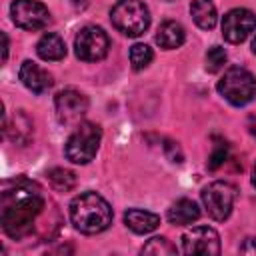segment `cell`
<instances>
[{
  "instance_id": "obj_1",
  "label": "cell",
  "mask_w": 256,
  "mask_h": 256,
  "mask_svg": "<svg viewBox=\"0 0 256 256\" xmlns=\"http://www.w3.org/2000/svg\"><path fill=\"white\" fill-rule=\"evenodd\" d=\"M48 204V196L36 182L28 178L6 182L0 194V224L4 234L14 240L30 236L38 220L46 214Z\"/></svg>"
},
{
  "instance_id": "obj_2",
  "label": "cell",
  "mask_w": 256,
  "mask_h": 256,
  "mask_svg": "<svg viewBox=\"0 0 256 256\" xmlns=\"http://www.w3.org/2000/svg\"><path fill=\"white\" fill-rule=\"evenodd\" d=\"M70 220L82 234H100L112 224V208L100 194L84 192L70 202Z\"/></svg>"
},
{
  "instance_id": "obj_3",
  "label": "cell",
  "mask_w": 256,
  "mask_h": 256,
  "mask_svg": "<svg viewBox=\"0 0 256 256\" xmlns=\"http://www.w3.org/2000/svg\"><path fill=\"white\" fill-rule=\"evenodd\" d=\"M110 20L116 30L130 38H136L148 30L150 12L140 0H118L110 10Z\"/></svg>"
},
{
  "instance_id": "obj_4",
  "label": "cell",
  "mask_w": 256,
  "mask_h": 256,
  "mask_svg": "<svg viewBox=\"0 0 256 256\" xmlns=\"http://www.w3.org/2000/svg\"><path fill=\"white\" fill-rule=\"evenodd\" d=\"M100 140H102V130L98 124L80 122L76 130L70 134V138L66 140L64 154L74 164H88L96 156Z\"/></svg>"
},
{
  "instance_id": "obj_5",
  "label": "cell",
  "mask_w": 256,
  "mask_h": 256,
  "mask_svg": "<svg viewBox=\"0 0 256 256\" xmlns=\"http://www.w3.org/2000/svg\"><path fill=\"white\" fill-rule=\"evenodd\" d=\"M218 92L232 106H244L256 96V78L242 66H230L218 80Z\"/></svg>"
},
{
  "instance_id": "obj_6",
  "label": "cell",
  "mask_w": 256,
  "mask_h": 256,
  "mask_svg": "<svg viewBox=\"0 0 256 256\" xmlns=\"http://www.w3.org/2000/svg\"><path fill=\"white\" fill-rule=\"evenodd\" d=\"M110 40L100 26H84L74 38V52L84 62H98L108 54Z\"/></svg>"
},
{
  "instance_id": "obj_7",
  "label": "cell",
  "mask_w": 256,
  "mask_h": 256,
  "mask_svg": "<svg viewBox=\"0 0 256 256\" xmlns=\"http://www.w3.org/2000/svg\"><path fill=\"white\" fill-rule=\"evenodd\" d=\"M236 198V188L228 182H212L202 190V204L210 218L214 220H226L232 212Z\"/></svg>"
},
{
  "instance_id": "obj_8",
  "label": "cell",
  "mask_w": 256,
  "mask_h": 256,
  "mask_svg": "<svg viewBox=\"0 0 256 256\" xmlns=\"http://www.w3.org/2000/svg\"><path fill=\"white\" fill-rule=\"evenodd\" d=\"M54 108H56V118L60 124L74 126V124H80V120L86 116L88 98L74 88H66V90L56 94Z\"/></svg>"
},
{
  "instance_id": "obj_9",
  "label": "cell",
  "mask_w": 256,
  "mask_h": 256,
  "mask_svg": "<svg viewBox=\"0 0 256 256\" xmlns=\"http://www.w3.org/2000/svg\"><path fill=\"white\" fill-rule=\"evenodd\" d=\"M12 22L24 30H42L50 22V12L36 0H14L10 4Z\"/></svg>"
},
{
  "instance_id": "obj_10",
  "label": "cell",
  "mask_w": 256,
  "mask_h": 256,
  "mask_svg": "<svg viewBox=\"0 0 256 256\" xmlns=\"http://www.w3.org/2000/svg\"><path fill=\"white\" fill-rule=\"evenodd\" d=\"M256 28V14L246 8H232L222 18V36L230 44L244 42Z\"/></svg>"
},
{
  "instance_id": "obj_11",
  "label": "cell",
  "mask_w": 256,
  "mask_h": 256,
  "mask_svg": "<svg viewBox=\"0 0 256 256\" xmlns=\"http://www.w3.org/2000/svg\"><path fill=\"white\" fill-rule=\"evenodd\" d=\"M184 254H220V236L214 228L198 226L182 234Z\"/></svg>"
},
{
  "instance_id": "obj_12",
  "label": "cell",
  "mask_w": 256,
  "mask_h": 256,
  "mask_svg": "<svg viewBox=\"0 0 256 256\" xmlns=\"http://www.w3.org/2000/svg\"><path fill=\"white\" fill-rule=\"evenodd\" d=\"M18 78L22 80V84L28 90H32L36 94H44L52 88V76L32 60L22 62V66L18 70Z\"/></svg>"
},
{
  "instance_id": "obj_13",
  "label": "cell",
  "mask_w": 256,
  "mask_h": 256,
  "mask_svg": "<svg viewBox=\"0 0 256 256\" xmlns=\"http://www.w3.org/2000/svg\"><path fill=\"white\" fill-rule=\"evenodd\" d=\"M184 38H186V32L182 28L180 22L176 20H166L160 24L158 32H156V42L160 48L164 50H174V48H180L184 44Z\"/></svg>"
},
{
  "instance_id": "obj_14",
  "label": "cell",
  "mask_w": 256,
  "mask_h": 256,
  "mask_svg": "<svg viewBox=\"0 0 256 256\" xmlns=\"http://www.w3.org/2000/svg\"><path fill=\"white\" fill-rule=\"evenodd\" d=\"M124 222L126 226L136 232V234H148L152 230L158 228L160 224V216L158 214H152L148 210H138V208H130L126 214H124Z\"/></svg>"
},
{
  "instance_id": "obj_15",
  "label": "cell",
  "mask_w": 256,
  "mask_h": 256,
  "mask_svg": "<svg viewBox=\"0 0 256 256\" xmlns=\"http://www.w3.org/2000/svg\"><path fill=\"white\" fill-rule=\"evenodd\" d=\"M200 218V208L194 200H188V198H180L178 202H174L170 208H168V220L170 224H176V226H186V224H192Z\"/></svg>"
},
{
  "instance_id": "obj_16",
  "label": "cell",
  "mask_w": 256,
  "mask_h": 256,
  "mask_svg": "<svg viewBox=\"0 0 256 256\" xmlns=\"http://www.w3.org/2000/svg\"><path fill=\"white\" fill-rule=\"evenodd\" d=\"M36 52L42 60H48V62H56V60H62L66 56V44L64 40L54 34V32H48L44 34L38 44H36Z\"/></svg>"
},
{
  "instance_id": "obj_17",
  "label": "cell",
  "mask_w": 256,
  "mask_h": 256,
  "mask_svg": "<svg viewBox=\"0 0 256 256\" xmlns=\"http://www.w3.org/2000/svg\"><path fill=\"white\" fill-rule=\"evenodd\" d=\"M190 14H192L196 26L202 30H212L216 26L218 14H216V6L212 0H192Z\"/></svg>"
},
{
  "instance_id": "obj_18",
  "label": "cell",
  "mask_w": 256,
  "mask_h": 256,
  "mask_svg": "<svg viewBox=\"0 0 256 256\" xmlns=\"http://www.w3.org/2000/svg\"><path fill=\"white\" fill-rule=\"evenodd\" d=\"M4 124H8V122H4ZM4 132H6V136H10L14 142L26 144V142L30 140V136H32V120L26 116L24 110H16V114H14V124L8 126V128H4Z\"/></svg>"
},
{
  "instance_id": "obj_19",
  "label": "cell",
  "mask_w": 256,
  "mask_h": 256,
  "mask_svg": "<svg viewBox=\"0 0 256 256\" xmlns=\"http://www.w3.org/2000/svg\"><path fill=\"white\" fill-rule=\"evenodd\" d=\"M48 180H50V186L58 192H68L76 186V176L74 172L66 170V168H52L48 172Z\"/></svg>"
},
{
  "instance_id": "obj_20",
  "label": "cell",
  "mask_w": 256,
  "mask_h": 256,
  "mask_svg": "<svg viewBox=\"0 0 256 256\" xmlns=\"http://www.w3.org/2000/svg\"><path fill=\"white\" fill-rule=\"evenodd\" d=\"M152 58H154L152 48L146 44H134L130 48V64L134 70H144L152 62Z\"/></svg>"
},
{
  "instance_id": "obj_21",
  "label": "cell",
  "mask_w": 256,
  "mask_h": 256,
  "mask_svg": "<svg viewBox=\"0 0 256 256\" xmlns=\"http://www.w3.org/2000/svg\"><path fill=\"white\" fill-rule=\"evenodd\" d=\"M142 254H176V246L170 244L166 238L162 236H156L152 240H148L144 246H142Z\"/></svg>"
},
{
  "instance_id": "obj_22",
  "label": "cell",
  "mask_w": 256,
  "mask_h": 256,
  "mask_svg": "<svg viewBox=\"0 0 256 256\" xmlns=\"http://www.w3.org/2000/svg\"><path fill=\"white\" fill-rule=\"evenodd\" d=\"M226 52H224V48H220V46H212L208 52H206V70L208 72H218V70H222L224 68V64H226Z\"/></svg>"
},
{
  "instance_id": "obj_23",
  "label": "cell",
  "mask_w": 256,
  "mask_h": 256,
  "mask_svg": "<svg viewBox=\"0 0 256 256\" xmlns=\"http://www.w3.org/2000/svg\"><path fill=\"white\" fill-rule=\"evenodd\" d=\"M226 158H228V144H226L224 140H216L214 150H212V154H210V158H208V168H210V170L220 168V166L226 162Z\"/></svg>"
},
{
  "instance_id": "obj_24",
  "label": "cell",
  "mask_w": 256,
  "mask_h": 256,
  "mask_svg": "<svg viewBox=\"0 0 256 256\" xmlns=\"http://www.w3.org/2000/svg\"><path fill=\"white\" fill-rule=\"evenodd\" d=\"M242 254H256V238H248L242 246H240Z\"/></svg>"
},
{
  "instance_id": "obj_25",
  "label": "cell",
  "mask_w": 256,
  "mask_h": 256,
  "mask_svg": "<svg viewBox=\"0 0 256 256\" xmlns=\"http://www.w3.org/2000/svg\"><path fill=\"white\" fill-rule=\"evenodd\" d=\"M0 36H2V62H6V58H8V36L4 32Z\"/></svg>"
},
{
  "instance_id": "obj_26",
  "label": "cell",
  "mask_w": 256,
  "mask_h": 256,
  "mask_svg": "<svg viewBox=\"0 0 256 256\" xmlns=\"http://www.w3.org/2000/svg\"><path fill=\"white\" fill-rule=\"evenodd\" d=\"M248 132L256 138V114H252V116L248 118Z\"/></svg>"
},
{
  "instance_id": "obj_27",
  "label": "cell",
  "mask_w": 256,
  "mask_h": 256,
  "mask_svg": "<svg viewBox=\"0 0 256 256\" xmlns=\"http://www.w3.org/2000/svg\"><path fill=\"white\" fill-rule=\"evenodd\" d=\"M252 184L256 186V162H254V168H252Z\"/></svg>"
},
{
  "instance_id": "obj_28",
  "label": "cell",
  "mask_w": 256,
  "mask_h": 256,
  "mask_svg": "<svg viewBox=\"0 0 256 256\" xmlns=\"http://www.w3.org/2000/svg\"><path fill=\"white\" fill-rule=\"evenodd\" d=\"M252 52L256 54V34H254V40H252Z\"/></svg>"
}]
</instances>
